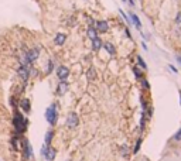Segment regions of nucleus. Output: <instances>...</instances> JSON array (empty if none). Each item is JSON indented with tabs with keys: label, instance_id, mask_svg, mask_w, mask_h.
Here are the masks:
<instances>
[{
	"label": "nucleus",
	"instance_id": "obj_1",
	"mask_svg": "<svg viewBox=\"0 0 181 161\" xmlns=\"http://www.w3.org/2000/svg\"><path fill=\"white\" fill-rule=\"evenodd\" d=\"M13 127H14V130L17 131L19 136H23V134L27 131V127H29V120H27L26 116H24L20 110H17V109H14V113H13Z\"/></svg>",
	"mask_w": 181,
	"mask_h": 161
},
{
	"label": "nucleus",
	"instance_id": "obj_2",
	"mask_svg": "<svg viewBox=\"0 0 181 161\" xmlns=\"http://www.w3.org/2000/svg\"><path fill=\"white\" fill-rule=\"evenodd\" d=\"M45 120H47V123L51 127H54L57 124V121H58V103L57 102H52L51 106L47 108V110H45Z\"/></svg>",
	"mask_w": 181,
	"mask_h": 161
},
{
	"label": "nucleus",
	"instance_id": "obj_3",
	"mask_svg": "<svg viewBox=\"0 0 181 161\" xmlns=\"http://www.w3.org/2000/svg\"><path fill=\"white\" fill-rule=\"evenodd\" d=\"M31 68L33 67H23V65H20L19 68H17V74H19V77L21 78L23 80V89H26V86L29 85V80H30V71H31Z\"/></svg>",
	"mask_w": 181,
	"mask_h": 161
},
{
	"label": "nucleus",
	"instance_id": "obj_4",
	"mask_svg": "<svg viewBox=\"0 0 181 161\" xmlns=\"http://www.w3.org/2000/svg\"><path fill=\"white\" fill-rule=\"evenodd\" d=\"M20 140H21V148H23V154H24V158L26 160H30V158H33V147H31V144H30V141H29V139H26V137H20Z\"/></svg>",
	"mask_w": 181,
	"mask_h": 161
},
{
	"label": "nucleus",
	"instance_id": "obj_5",
	"mask_svg": "<svg viewBox=\"0 0 181 161\" xmlns=\"http://www.w3.org/2000/svg\"><path fill=\"white\" fill-rule=\"evenodd\" d=\"M41 154H42V157H44L47 161H54L55 156H57V151H55L54 147L44 144V146L41 147Z\"/></svg>",
	"mask_w": 181,
	"mask_h": 161
},
{
	"label": "nucleus",
	"instance_id": "obj_6",
	"mask_svg": "<svg viewBox=\"0 0 181 161\" xmlns=\"http://www.w3.org/2000/svg\"><path fill=\"white\" fill-rule=\"evenodd\" d=\"M57 77H58L60 80H67L68 77H70V69L67 67H64V65H60L57 68Z\"/></svg>",
	"mask_w": 181,
	"mask_h": 161
},
{
	"label": "nucleus",
	"instance_id": "obj_7",
	"mask_svg": "<svg viewBox=\"0 0 181 161\" xmlns=\"http://www.w3.org/2000/svg\"><path fill=\"white\" fill-rule=\"evenodd\" d=\"M79 124V119H78V115L76 113H70L67 116V127L68 129H74Z\"/></svg>",
	"mask_w": 181,
	"mask_h": 161
},
{
	"label": "nucleus",
	"instance_id": "obj_8",
	"mask_svg": "<svg viewBox=\"0 0 181 161\" xmlns=\"http://www.w3.org/2000/svg\"><path fill=\"white\" fill-rule=\"evenodd\" d=\"M19 106H20V109L23 110V113H26V115H29L30 110H31V102H30V99H27V98H23V99L19 102Z\"/></svg>",
	"mask_w": 181,
	"mask_h": 161
},
{
	"label": "nucleus",
	"instance_id": "obj_9",
	"mask_svg": "<svg viewBox=\"0 0 181 161\" xmlns=\"http://www.w3.org/2000/svg\"><path fill=\"white\" fill-rule=\"evenodd\" d=\"M95 28H96V31H99V33H106L109 30L108 21H103V20L96 21V23H95Z\"/></svg>",
	"mask_w": 181,
	"mask_h": 161
},
{
	"label": "nucleus",
	"instance_id": "obj_10",
	"mask_svg": "<svg viewBox=\"0 0 181 161\" xmlns=\"http://www.w3.org/2000/svg\"><path fill=\"white\" fill-rule=\"evenodd\" d=\"M67 89H68V82L67 80H60V83L57 86V95L58 96H62Z\"/></svg>",
	"mask_w": 181,
	"mask_h": 161
},
{
	"label": "nucleus",
	"instance_id": "obj_11",
	"mask_svg": "<svg viewBox=\"0 0 181 161\" xmlns=\"http://www.w3.org/2000/svg\"><path fill=\"white\" fill-rule=\"evenodd\" d=\"M102 47H103V42H102V40H101L99 37H96V38H93V40H92V49H93V51H96V52H98Z\"/></svg>",
	"mask_w": 181,
	"mask_h": 161
},
{
	"label": "nucleus",
	"instance_id": "obj_12",
	"mask_svg": "<svg viewBox=\"0 0 181 161\" xmlns=\"http://www.w3.org/2000/svg\"><path fill=\"white\" fill-rule=\"evenodd\" d=\"M103 48H105V51L108 52L109 55H116V48H115V45L112 42H105Z\"/></svg>",
	"mask_w": 181,
	"mask_h": 161
},
{
	"label": "nucleus",
	"instance_id": "obj_13",
	"mask_svg": "<svg viewBox=\"0 0 181 161\" xmlns=\"http://www.w3.org/2000/svg\"><path fill=\"white\" fill-rule=\"evenodd\" d=\"M132 71H133V74H135V78L136 79H142V78H145L143 77V71H142V68L139 67V65H135L133 68H132Z\"/></svg>",
	"mask_w": 181,
	"mask_h": 161
},
{
	"label": "nucleus",
	"instance_id": "obj_14",
	"mask_svg": "<svg viewBox=\"0 0 181 161\" xmlns=\"http://www.w3.org/2000/svg\"><path fill=\"white\" fill-rule=\"evenodd\" d=\"M65 40H67V36L62 34V33H58L54 38V42H55V45H62L65 42Z\"/></svg>",
	"mask_w": 181,
	"mask_h": 161
},
{
	"label": "nucleus",
	"instance_id": "obj_15",
	"mask_svg": "<svg viewBox=\"0 0 181 161\" xmlns=\"http://www.w3.org/2000/svg\"><path fill=\"white\" fill-rule=\"evenodd\" d=\"M52 139H54V130H48V131L45 133V137H44V144H47V146H51V141H52Z\"/></svg>",
	"mask_w": 181,
	"mask_h": 161
},
{
	"label": "nucleus",
	"instance_id": "obj_16",
	"mask_svg": "<svg viewBox=\"0 0 181 161\" xmlns=\"http://www.w3.org/2000/svg\"><path fill=\"white\" fill-rule=\"evenodd\" d=\"M19 139H20V136L17 134H14V136H11V140H10V143H11V150L13 151H17L19 150Z\"/></svg>",
	"mask_w": 181,
	"mask_h": 161
},
{
	"label": "nucleus",
	"instance_id": "obj_17",
	"mask_svg": "<svg viewBox=\"0 0 181 161\" xmlns=\"http://www.w3.org/2000/svg\"><path fill=\"white\" fill-rule=\"evenodd\" d=\"M86 78H88V80H95L96 79V69L93 68V67H91L88 71H86Z\"/></svg>",
	"mask_w": 181,
	"mask_h": 161
},
{
	"label": "nucleus",
	"instance_id": "obj_18",
	"mask_svg": "<svg viewBox=\"0 0 181 161\" xmlns=\"http://www.w3.org/2000/svg\"><path fill=\"white\" fill-rule=\"evenodd\" d=\"M129 14H130V20L133 21V24H135V26H136V27H137V28L140 30V28H142V23H140L139 17H137V16H136L135 13H129Z\"/></svg>",
	"mask_w": 181,
	"mask_h": 161
},
{
	"label": "nucleus",
	"instance_id": "obj_19",
	"mask_svg": "<svg viewBox=\"0 0 181 161\" xmlns=\"http://www.w3.org/2000/svg\"><path fill=\"white\" fill-rule=\"evenodd\" d=\"M88 37H89L91 40H93V38L98 37V31H96V28H95L93 26H89V28H88Z\"/></svg>",
	"mask_w": 181,
	"mask_h": 161
},
{
	"label": "nucleus",
	"instance_id": "obj_20",
	"mask_svg": "<svg viewBox=\"0 0 181 161\" xmlns=\"http://www.w3.org/2000/svg\"><path fill=\"white\" fill-rule=\"evenodd\" d=\"M120 154L123 156V157H129L130 156V150H129V146H126V144H123V146H120Z\"/></svg>",
	"mask_w": 181,
	"mask_h": 161
},
{
	"label": "nucleus",
	"instance_id": "obj_21",
	"mask_svg": "<svg viewBox=\"0 0 181 161\" xmlns=\"http://www.w3.org/2000/svg\"><path fill=\"white\" fill-rule=\"evenodd\" d=\"M136 59H137V65L143 69V71H147V65H146V62H145V59L140 57V55H137L136 57Z\"/></svg>",
	"mask_w": 181,
	"mask_h": 161
},
{
	"label": "nucleus",
	"instance_id": "obj_22",
	"mask_svg": "<svg viewBox=\"0 0 181 161\" xmlns=\"http://www.w3.org/2000/svg\"><path fill=\"white\" fill-rule=\"evenodd\" d=\"M140 103H142V112L145 113V112H146V109L149 108V105H150V103L147 102V99H146V98L143 96V95L140 96Z\"/></svg>",
	"mask_w": 181,
	"mask_h": 161
},
{
	"label": "nucleus",
	"instance_id": "obj_23",
	"mask_svg": "<svg viewBox=\"0 0 181 161\" xmlns=\"http://www.w3.org/2000/svg\"><path fill=\"white\" fill-rule=\"evenodd\" d=\"M54 71V61L52 59H48L47 62V69H45V74H51Z\"/></svg>",
	"mask_w": 181,
	"mask_h": 161
},
{
	"label": "nucleus",
	"instance_id": "obj_24",
	"mask_svg": "<svg viewBox=\"0 0 181 161\" xmlns=\"http://www.w3.org/2000/svg\"><path fill=\"white\" fill-rule=\"evenodd\" d=\"M142 141H143V139H142V137H139V139H137V141H136V144H135V148H133V154H137V153H139V150H140V146H142Z\"/></svg>",
	"mask_w": 181,
	"mask_h": 161
},
{
	"label": "nucleus",
	"instance_id": "obj_25",
	"mask_svg": "<svg viewBox=\"0 0 181 161\" xmlns=\"http://www.w3.org/2000/svg\"><path fill=\"white\" fill-rule=\"evenodd\" d=\"M142 86H143V89L145 90H150V83H149V80L146 79V78H142Z\"/></svg>",
	"mask_w": 181,
	"mask_h": 161
},
{
	"label": "nucleus",
	"instance_id": "obj_26",
	"mask_svg": "<svg viewBox=\"0 0 181 161\" xmlns=\"http://www.w3.org/2000/svg\"><path fill=\"white\" fill-rule=\"evenodd\" d=\"M173 140L174 141H181V127L174 133V136H173Z\"/></svg>",
	"mask_w": 181,
	"mask_h": 161
},
{
	"label": "nucleus",
	"instance_id": "obj_27",
	"mask_svg": "<svg viewBox=\"0 0 181 161\" xmlns=\"http://www.w3.org/2000/svg\"><path fill=\"white\" fill-rule=\"evenodd\" d=\"M10 105H11L13 109H17L19 105H17V102H16V96H11V98H10Z\"/></svg>",
	"mask_w": 181,
	"mask_h": 161
},
{
	"label": "nucleus",
	"instance_id": "obj_28",
	"mask_svg": "<svg viewBox=\"0 0 181 161\" xmlns=\"http://www.w3.org/2000/svg\"><path fill=\"white\" fill-rule=\"evenodd\" d=\"M119 11H120V14H122V17H123V18L126 20V23H127V24H130V18H129V17H127V16H126V14L123 13V10H119Z\"/></svg>",
	"mask_w": 181,
	"mask_h": 161
},
{
	"label": "nucleus",
	"instance_id": "obj_29",
	"mask_svg": "<svg viewBox=\"0 0 181 161\" xmlns=\"http://www.w3.org/2000/svg\"><path fill=\"white\" fill-rule=\"evenodd\" d=\"M176 23L181 27V11L180 13H177V16H176Z\"/></svg>",
	"mask_w": 181,
	"mask_h": 161
},
{
	"label": "nucleus",
	"instance_id": "obj_30",
	"mask_svg": "<svg viewBox=\"0 0 181 161\" xmlns=\"http://www.w3.org/2000/svg\"><path fill=\"white\" fill-rule=\"evenodd\" d=\"M168 68H170V69H171L174 74H178V71H177V68H176L174 65H168Z\"/></svg>",
	"mask_w": 181,
	"mask_h": 161
},
{
	"label": "nucleus",
	"instance_id": "obj_31",
	"mask_svg": "<svg viewBox=\"0 0 181 161\" xmlns=\"http://www.w3.org/2000/svg\"><path fill=\"white\" fill-rule=\"evenodd\" d=\"M126 36H127V37H129V38H130V40H132V34H130V33H129V30H127V28H126Z\"/></svg>",
	"mask_w": 181,
	"mask_h": 161
},
{
	"label": "nucleus",
	"instance_id": "obj_32",
	"mask_svg": "<svg viewBox=\"0 0 181 161\" xmlns=\"http://www.w3.org/2000/svg\"><path fill=\"white\" fill-rule=\"evenodd\" d=\"M176 59H177V62L181 65V57H180V55H177V57H176Z\"/></svg>",
	"mask_w": 181,
	"mask_h": 161
},
{
	"label": "nucleus",
	"instance_id": "obj_33",
	"mask_svg": "<svg viewBox=\"0 0 181 161\" xmlns=\"http://www.w3.org/2000/svg\"><path fill=\"white\" fill-rule=\"evenodd\" d=\"M127 1H129V4H130V6H132V7H133V6H135V1H133V0H127Z\"/></svg>",
	"mask_w": 181,
	"mask_h": 161
},
{
	"label": "nucleus",
	"instance_id": "obj_34",
	"mask_svg": "<svg viewBox=\"0 0 181 161\" xmlns=\"http://www.w3.org/2000/svg\"><path fill=\"white\" fill-rule=\"evenodd\" d=\"M178 93H180V105H181V89L178 90Z\"/></svg>",
	"mask_w": 181,
	"mask_h": 161
}]
</instances>
